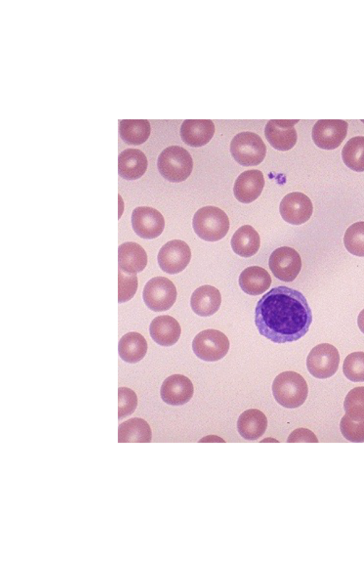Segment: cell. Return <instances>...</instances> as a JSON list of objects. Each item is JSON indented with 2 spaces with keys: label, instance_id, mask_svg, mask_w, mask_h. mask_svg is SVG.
I'll list each match as a JSON object with an SVG mask.
<instances>
[{
  "label": "cell",
  "instance_id": "17",
  "mask_svg": "<svg viewBox=\"0 0 364 563\" xmlns=\"http://www.w3.org/2000/svg\"><path fill=\"white\" fill-rule=\"evenodd\" d=\"M214 132L215 125L210 120H186L180 129L182 140L193 147L206 144L212 139Z\"/></svg>",
  "mask_w": 364,
  "mask_h": 563
},
{
  "label": "cell",
  "instance_id": "33",
  "mask_svg": "<svg viewBox=\"0 0 364 563\" xmlns=\"http://www.w3.org/2000/svg\"><path fill=\"white\" fill-rule=\"evenodd\" d=\"M118 302L123 303L131 300L136 293L138 280L135 274L124 273L119 269Z\"/></svg>",
  "mask_w": 364,
  "mask_h": 563
},
{
  "label": "cell",
  "instance_id": "24",
  "mask_svg": "<svg viewBox=\"0 0 364 563\" xmlns=\"http://www.w3.org/2000/svg\"><path fill=\"white\" fill-rule=\"evenodd\" d=\"M260 246V238L257 231L250 225L239 228L231 239L233 251L242 257L255 255Z\"/></svg>",
  "mask_w": 364,
  "mask_h": 563
},
{
  "label": "cell",
  "instance_id": "30",
  "mask_svg": "<svg viewBox=\"0 0 364 563\" xmlns=\"http://www.w3.org/2000/svg\"><path fill=\"white\" fill-rule=\"evenodd\" d=\"M343 407L346 414L351 419L364 420V386L351 389L345 398Z\"/></svg>",
  "mask_w": 364,
  "mask_h": 563
},
{
  "label": "cell",
  "instance_id": "14",
  "mask_svg": "<svg viewBox=\"0 0 364 563\" xmlns=\"http://www.w3.org/2000/svg\"><path fill=\"white\" fill-rule=\"evenodd\" d=\"M297 122L299 120H270L264 127V135L270 145L280 151L291 149L297 140L294 127Z\"/></svg>",
  "mask_w": 364,
  "mask_h": 563
},
{
  "label": "cell",
  "instance_id": "18",
  "mask_svg": "<svg viewBox=\"0 0 364 563\" xmlns=\"http://www.w3.org/2000/svg\"><path fill=\"white\" fill-rule=\"evenodd\" d=\"M149 332L155 342L161 346L168 347L178 340L181 328L178 321L169 315H160L155 317L149 326Z\"/></svg>",
  "mask_w": 364,
  "mask_h": 563
},
{
  "label": "cell",
  "instance_id": "5",
  "mask_svg": "<svg viewBox=\"0 0 364 563\" xmlns=\"http://www.w3.org/2000/svg\"><path fill=\"white\" fill-rule=\"evenodd\" d=\"M230 153L240 164L249 167L260 164L266 156L267 148L262 138L252 132H242L232 140Z\"/></svg>",
  "mask_w": 364,
  "mask_h": 563
},
{
  "label": "cell",
  "instance_id": "1",
  "mask_svg": "<svg viewBox=\"0 0 364 563\" xmlns=\"http://www.w3.org/2000/svg\"><path fill=\"white\" fill-rule=\"evenodd\" d=\"M312 320L304 295L287 286L271 289L255 307V322L259 334L275 343L299 340L309 331Z\"/></svg>",
  "mask_w": 364,
  "mask_h": 563
},
{
  "label": "cell",
  "instance_id": "27",
  "mask_svg": "<svg viewBox=\"0 0 364 563\" xmlns=\"http://www.w3.org/2000/svg\"><path fill=\"white\" fill-rule=\"evenodd\" d=\"M119 132L122 140L127 144L139 145L148 140L151 126L147 120H122Z\"/></svg>",
  "mask_w": 364,
  "mask_h": 563
},
{
  "label": "cell",
  "instance_id": "19",
  "mask_svg": "<svg viewBox=\"0 0 364 563\" xmlns=\"http://www.w3.org/2000/svg\"><path fill=\"white\" fill-rule=\"evenodd\" d=\"M147 166L146 157L138 149H126L119 155L118 172L126 180L140 178L145 173Z\"/></svg>",
  "mask_w": 364,
  "mask_h": 563
},
{
  "label": "cell",
  "instance_id": "8",
  "mask_svg": "<svg viewBox=\"0 0 364 563\" xmlns=\"http://www.w3.org/2000/svg\"><path fill=\"white\" fill-rule=\"evenodd\" d=\"M340 355L338 349L332 344L322 343L314 347L306 359V367L309 373L318 379L332 377L338 370Z\"/></svg>",
  "mask_w": 364,
  "mask_h": 563
},
{
  "label": "cell",
  "instance_id": "3",
  "mask_svg": "<svg viewBox=\"0 0 364 563\" xmlns=\"http://www.w3.org/2000/svg\"><path fill=\"white\" fill-rule=\"evenodd\" d=\"M193 167V159L189 152L177 145L164 149L157 159L160 174L171 182L185 181L191 175Z\"/></svg>",
  "mask_w": 364,
  "mask_h": 563
},
{
  "label": "cell",
  "instance_id": "29",
  "mask_svg": "<svg viewBox=\"0 0 364 563\" xmlns=\"http://www.w3.org/2000/svg\"><path fill=\"white\" fill-rule=\"evenodd\" d=\"M343 243L349 253L364 257V221L354 223L347 228Z\"/></svg>",
  "mask_w": 364,
  "mask_h": 563
},
{
  "label": "cell",
  "instance_id": "26",
  "mask_svg": "<svg viewBox=\"0 0 364 563\" xmlns=\"http://www.w3.org/2000/svg\"><path fill=\"white\" fill-rule=\"evenodd\" d=\"M151 430L149 423L141 418H132L118 427V442L149 443Z\"/></svg>",
  "mask_w": 364,
  "mask_h": 563
},
{
  "label": "cell",
  "instance_id": "10",
  "mask_svg": "<svg viewBox=\"0 0 364 563\" xmlns=\"http://www.w3.org/2000/svg\"><path fill=\"white\" fill-rule=\"evenodd\" d=\"M191 258V249L185 241L172 240L161 248L157 260L163 271L168 274H176L186 268Z\"/></svg>",
  "mask_w": 364,
  "mask_h": 563
},
{
  "label": "cell",
  "instance_id": "22",
  "mask_svg": "<svg viewBox=\"0 0 364 563\" xmlns=\"http://www.w3.org/2000/svg\"><path fill=\"white\" fill-rule=\"evenodd\" d=\"M240 435L248 441H255L261 437L267 427V419L264 414L256 409L242 412L237 422Z\"/></svg>",
  "mask_w": 364,
  "mask_h": 563
},
{
  "label": "cell",
  "instance_id": "31",
  "mask_svg": "<svg viewBox=\"0 0 364 563\" xmlns=\"http://www.w3.org/2000/svg\"><path fill=\"white\" fill-rule=\"evenodd\" d=\"M343 372L347 379L353 382H364V352L348 354L344 359Z\"/></svg>",
  "mask_w": 364,
  "mask_h": 563
},
{
  "label": "cell",
  "instance_id": "16",
  "mask_svg": "<svg viewBox=\"0 0 364 563\" xmlns=\"http://www.w3.org/2000/svg\"><path fill=\"white\" fill-rule=\"evenodd\" d=\"M264 186V179L261 171H245L238 176L235 182L234 195L242 203H251L259 197Z\"/></svg>",
  "mask_w": 364,
  "mask_h": 563
},
{
  "label": "cell",
  "instance_id": "2",
  "mask_svg": "<svg viewBox=\"0 0 364 563\" xmlns=\"http://www.w3.org/2000/svg\"><path fill=\"white\" fill-rule=\"evenodd\" d=\"M308 385L304 377L292 371L277 375L272 384V393L278 404L288 409L301 406L308 396Z\"/></svg>",
  "mask_w": 364,
  "mask_h": 563
},
{
  "label": "cell",
  "instance_id": "15",
  "mask_svg": "<svg viewBox=\"0 0 364 563\" xmlns=\"http://www.w3.org/2000/svg\"><path fill=\"white\" fill-rule=\"evenodd\" d=\"M193 385L184 375L173 374L162 383L160 394L162 400L172 406L183 405L193 395Z\"/></svg>",
  "mask_w": 364,
  "mask_h": 563
},
{
  "label": "cell",
  "instance_id": "20",
  "mask_svg": "<svg viewBox=\"0 0 364 563\" xmlns=\"http://www.w3.org/2000/svg\"><path fill=\"white\" fill-rule=\"evenodd\" d=\"M118 262L119 270L127 273L136 274L145 268L147 255L138 243L125 242L119 246Z\"/></svg>",
  "mask_w": 364,
  "mask_h": 563
},
{
  "label": "cell",
  "instance_id": "32",
  "mask_svg": "<svg viewBox=\"0 0 364 563\" xmlns=\"http://www.w3.org/2000/svg\"><path fill=\"white\" fill-rule=\"evenodd\" d=\"M340 430L348 441L364 442V420L354 421L345 414L340 422Z\"/></svg>",
  "mask_w": 364,
  "mask_h": 563
},
{
  "label": "cell",
  "instance_id": "36",
  "mask_svg": "<svg viewBox=\"0 0 364 563\" xmlns=\"http://www.w3.org/2000/svg\"><path fill=\"white\" fill-rule=\"evenodd\" d=\"M199 442H223L224 443L225 441L217 436L210 435L203 438L199 441Z\"/></svg>",
  "mask_w": 364,
  "mask_h": 563
},
{
  "label": "cell",
  "instance_id": "6",
  "mask_svg": "<svg viewBox=\"0 0 364 563\" xmlns=\"http://www.w3.org/2000/svg\"><path fill=\"white\" fill-rule=\"evenodd\" d=\"M230 342L222 332L208 329L199 332L193 339L192 349L195 354L202 360L215 362L223 358L228 353Z\"/></svg>",
  "mask_w": 364,
  "mask_h": 563
},
{
  "label": "cell",
  "instance_id": "12",
  "mask_svg": "<svg viewBox=\"0 0 364 563\" xmlns=\"http://www.w3.org/2000/svg\"><path fill=\"white\" fill-rule=\"evenodd\" d=\"M132 225L139 237L153 239L161 234L165 221L158 210L149 206H139L132 211Z\"/></svg>",
  "mask_w": 364,
  "mask_h": 563
},
{
  "label": "cell",
  "instance_id": "28",
  "mask_svg": "<svg viewBox=\"0 0 364 563\" xmlns=\"http://www.w3.org/2000/svg\"><path fill=\"white\" fill-rule=\"evenodd\" d=\"M344 164L350 169L364 172V137L357 136L350 139L344 145L342 152Z\"/></svg>",
  "mask_w": 364,
  "mask_h": 563
},
{
  "label": "cell",
  "instance_id": "4",
  "mask_svg": "<svg viewBox=\"0 0 364 563\" xmlns=\"http://www.w3.org/2000/svg\"><path fill=\"white\" fill-rule=\"evenodd\" d=\"M193 227L200 238L206 241H217L227 234L230 222L228 216L222 209L208 206L196 212Z\"/></svg>",
  "mask_w": 364,
  "mask_h": 563
},
{
  "label": "cell",
  "instance_id": "13",
  "mask_svg": "<svg viewBox=\"0 0 364 563\" xmlns=\"http://www.w3.org/2000/svg\"><path fill=\"white\" fill-rule=\"evenodd\" d=\"M282 219L289 223L300 225L306 222L312 215L313 204L311 199L301 192L287 194L279 205Z\"/></svg>",
  "mask_w": 364,
  "mask_h": 563
},
{
  "label": "cell",
  "instance_id": "21",
  "mask_svg": "<svg viewBox=\"0 0 364 563\" xmlns=\"http://www.w3.org/2000/svg\"><path fill=\"white\" fill-rule=\"evenodd\" d=\"M221 304L220 291L212 285L198 288L191 297V307L198 315L208 317L215 313Z\"/></svg>",
  "mask_w": 364,
  "mask_h": 563
},
{
  "label": "cell",
  "instance_id": "35",
  "mask_svg": "<svg viewBox=\"0 0 364 563\" xmlns=\"http://www.w3.org/2000/svg\"><path fill=\"white\" fill-rule=\"evenodd\" d=\"M288 443L318 442L316 435L309 429L299 428L293 431L287 438Z\"/></svg>",
  "mask_w": 364,
  "mask_h": 563
},
{
  "label": "cell",
  "instance_id": "11",
  "mask_svg": "<svg viewBox=\"0 0 364 563\" xmlns=\"http://www.w3.org/2000/svg\"><path fill=\"white\" fill-rule=\"evenodd\" d=\"M348 123L342 120H319L313 127L312 139L321 149H334L345 139Z\"/></svg>",
  "mask_w": 364,
  "mask_h": 563
},
{
  "label": "cell",
  "instance_id": "37",
  "mask_svg": "<svg viewBox=\"0 0 364 563\" xmlns=\"http://www.w3.org/2000/svg\"><path fill=\"white\" fill-rule=\"evenodd\" d=\"M358 325L360 331L364 333V309L360 311L358 316Z\"/></svg>",
  "mask_w": 364,
  "mask_h": 563
},
{
  "label": "cell",
  "instance_id": "23",
  "mask_svg": "<svg viewBox=\"0 0 364 563\" xmlns=\"http://www.w3.org/2000/svg\"><path fill=\"white\" fill-rule=\"evenodd\" d=\"M238 281L240 288L245 293L258 295L270 287L272 278L265 269L255 265L248 267L242 270Z\"/></svg>",
  "mask_w": 364,
  "mask_h": 563
},
{
  "label": "cell",
  "instance_id": "25",
  "mask_svg": "<svg viewBox=\"0 0 364 563\" xmlns=\"http://www.w3.org/2000/svg\"><path fill=\"white\" fill-rule=\"evenodd\" d=\"M147 342L140 333L131 332L125 334L119 342V357L128 363L141 360L147 351Z\"/></svg>",
  "mask_w": 364,
  "mask_h": 563
},
{
  "label": "cell",
  "instance_id": "9",
  "mask_svg": "<svg viewBox=\"0 0 364 563\" xmlns=\"http://www.w3.org/2000/svg\"><path fill=\"white\" fill-rule=\"evenodd\" d=\"M269 266L277 278L284 282H291L301 270V259L295 249L282 246L272 253Z\"/></svg>",
  "mask_w": 364,
  "mask_h": 563
},
{
  "label": "cell",
  "instance_id": "7",
  "mask_svg": "<svg viewBox=\"0 0 364 563\" xmlns=\"http://www.w3.org/2000/svg\"><path fill=\"white\" fill-rule=\"evenodd\" d=\"M177 291L169 279L158 276L149 280L143 290V300L150 310L155 312L166 311L176 302Z\"/></svg>",
  "mask_w": 364,
  "mask_h": 563
},
{
  "label": "cell",
  "instance_id": "34",
  "mask_svg": "<svg viewBox=\"0 0 364 563\" xmlns=\"http://www.w3.org/2000/svg\"><path fill=\"white\" fill-rule=\"evenodd\" d=\"M137 406L136 393L129 388L119 387L118 389V419L121 420L131 415Z\"/></svg>",
  "mask_w": 364,
  "mask_h": 563
}]
</instances>
